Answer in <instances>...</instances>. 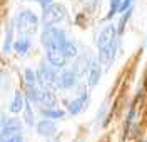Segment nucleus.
<instances>
[{"mask_svg": "<svg viewBox=\"0 0 147 142\" xmlns=\"http://www.w3.org/2000/svg\"><path fill=\"white\" fill-rule=\"evenodd\" d=\"M65 40H67V38H65L64 32L57 27H52V25L47 27L45 32H44V35H42V44H44L47 48H52V47L62 48Z\"/></svg>", "mask_w": 147, "mask_h": 142, "instance_id": "nucleus-3", "label": "nucleus"}, {"mask_svg": "<svg viewBox=\"0 0 147 142\" xmlns=\"http://www.w3.org/2000/svg\"><path fill=\"white\" fill-rule=\"evenodd\" d=\"M22 105H24V102H22V95L15 94L13 100H12V104H10V110H12L13 114H17V112L22 110Z\"/></svg>", "mask_w": 147, "mask_h": 142, "instance_id": "nucleus-15", "label": "nucleus"}, {"mask_svg": "<svg viewBox=\"0 0 147 142\" xmlns=\"http://www.w3.org/2000/svg\"><path fill=\"white\" fill-rule=\"evenodd\" d=\"M115 50H117V38H114V40H110L107 45H104L100 47V62L102 64H105V65H109L110 62L114 60V55H115Z\"/></svg>", "mask_w": 147, "mask_h": 142, "instance_id": "nucleus-6", "label": "nucleus"}, {"mask_svg": "<svg viewBox=\"0 0 147 142\" xmlns=\"http://www.w3.org/2000/svg\"><path fill=\"white\" fill-rule=\"evenodd\" d=\"M65 15H67V12H65L64 5H60V3H50V5L45 7L42 22H44L45 27H50V25H54V24H59L60 20H64Z\"/></svg>", "mask_w": 147, "mask_h": 142, "instance_id": "nucleus-4", "label": "nucleus"}, {"mask_svg": "<svg viewBox=\"0 0 147 142\" xmlns=\"http://www.w3.org/2000/svg\"><path fill=\"white\" fill-rule=\"evenodd\" d=\"M25 120H27L28 125H32L34 124V114H32V109H30V105H25Z\"/></svg>", "mask_w": 147, "mask_h": 142, "instance_id": "nucleus-20", "label": "nucleus"}, {"mask_svg": "<svg viewBox=\"0 0 147 142\" xmlns=\"http://www.w3.org/2000/svg\"><path fill=\"white\" fill-rule=\"evenodd\" d=\"M28 45H30V42H28V38H18L17 42H15V45H13V47H15V50H17V52H20V54H25V52H27V48H28Z\"/></svg>", "mask_w": 147, "mask_h": 142, "instance_id": "nucleus-16", "label": "nucleus"}, {"mask_svg": "<svg viewBox=\"0 0 147 142\" xmlns=\"http://www.w3.org/2000/svg\"><path fill=\"white\" fill-rule=\"evenodd\" d=\"M47 59H49L50 65H54V67H64L65 62H67L65 54L62 52V48H59V47L47 48Z\"/></svg>", "mask_w": 147, "mask_h": 142, "instance_id": "nucleus-5", "label": "nucleus"}, {"mask_svg": "<svg viewBox=\"0 0 147 142\" xmlns=\"http://www.w3.org/2000/svg\"><path fill=\"white\" fill-rule=\"evenodd\" d=\"M119 5H120V0H114V2H112V9H110L109 19L114 15V13H115V12H117V10H119Z\"/></svg>", "mask_w": 147, "mask_h": 142, "instance_id": "nucleus-21", "label": "nucleus"}, {"mask_svg": "<svg viewBox=\"0 0 147 142\" xmlns=\"http://www.w3.org/2000/svg\"><path fill=\"white\" fill-rule=\"evenodd\" d=\"M38 102H40L42 105H45V107H55V104H57V99H55V95L52 94V92L44 90V92H40Z\"/></svg>", "mask_w": 147, "mask_h": 142, "instance_id": "nucleus-12", "label": "nucleus"}, {"mask_svg": "<svg viewBox=\"0 0 147 142\" xmlns=\"http://www.w3.org/2000/svg\"><path fill=\"white\" fill-rule=\"evenodd\" d=\"M37 79H38V82L44 85H52L55 84V72L54 69H50V67L47 65H40V69H38V74H37Z\"/></svg>", "mask_w": 147, "mask_h": 142, "instance_id": "nucleus-7", "label": "nucleus"}, {"mask_svg": "<svg viewBox=\"0 0 147 142\" xmlns=\"http://www.w3.org/2000/svg\"><path fill=\"white\" fill-rule=\"evenodd\" d=\"M42 114H44V115H47V117H57V119H59V117H64V112H62V110H49V109H44V110H42Z\"/></svg>", "mask_w": 147, "mask_h": 142, "instance_id": "nucleus-19", "label": "nucleus"}, {"mask_svg": "<svg viewBox=\"0 0 147 142\" xmlns=\"http://www.w3.org/2000/svg\"><path fill=\"white\" fill-rule=\"evenodd\" d=\"M38 28V19L34 12L25 10L17 17V30L20 34H34Z\"/></svg>", "mask_w": 147, "mask_h": 142, "instance_id": "nucleus-2", "label": "nucleus"}, {"mask_svg": "<svg viewBox=\"0 0 147 142\" xmlns=\"http://www.w3.org/2000/svg\"><path fill=\"white\" fill-rule=\"evenodd\" d=\"M50 2H52V0H38V3H40L42 7H47V5H50Z\"/></svg>", "mask_w": 147, "mask_h": 142, "instance_id": "nucleus-24", "label": "nucleus"}, {"mask_svg": "<svg viewBox=\"0 0 147 142\" xmlns=\"http://www.w3.org/2000/svg\"><path fill=\"white\" fill-rule=\"evenodd\" d=\"M75 82H77V75H75V72H72V70H65L64 74L60 75V85H62L64 89L74 87Z\"/></svg>", "mask_w": 147, "mask_h": 142, "instance_id": "nucleus-10", "label": "nucleus"}, {"mask_svg": "<svg viewBox=\"0 0 147 142\" xmlns=\"http://www.w3.org/2000/svg\"><path fill=\"white\" fill-rule=\"evenodd\" d=\"M85 102H87V97H85V94L80 95L79 99H75L72 104L69 105V110H70V114H79L80 110H82V107L85 105Z\"/></svg>", "mask_w": 147, "mask_h": 142, "instance_id": "nucleus-13", "label": "nucleus"}, {"mask_svg": "<svg viewBox=\"0 0 147 142\" xmlns=\"http://www.w3.org/2000/svg\"><path fill=\"white\" fill-rule=\"evenodd\" d=\"M12 35H13V27H12V25H9V28H7V38H5V45H3V50H5V52H9L10 47H12Z\"/></svg>", "mask_w": 147, "mask_h": 142, "instance_id": "nucleus-17", "label": "nucleus"}, {"mask_svg": "<svg viewBox=\"0 0 147 142\" xmlns=\"http://www.w3.org/2000/svg\"><path fill=\"white\" fill-rule=\"evenodd\" d=\"M0 142H24L22 127L18 120L12 119L9 122H5V127L0 132Z\"/></svg>", "mask_w": 147, "mask_h": 142, "instance_id": "nucleus-1", "label": "nucleus"}, {"mask_svg": "<svg viewBox=\"0 0 147 142\" xmlns=\"http://www.w3.org/2000/svg\"><path fill=\"white\" fill-rule=\"evenodd\" d=\"M37 131L38 134H42V135H45V137H50V135H54L55 134V124L50 122V120H42V122L37 124Z\"/></svg>", "mask_w": 147, "mask_h": 142, "instance_id": "nucleus-9", "label": "nucleus"}, {"mask_svg": "<svg viewBox=\"0 0 147 142\" xmlns=\"http://www.w3.org/2000/svg\"><path fill=\"white\" fill-rule=\"evenodd\" d=\"M5 122H7V120H5V115H3V114L0 112V129H2L3 125H5Z\"/></svg>", "mask_w": 147, "mask_h": 142, "instance_id": "nucleus-23", "label": "nucleus"}, {"mask_svg": "<svg viewBox=\"0 0 147 142\" xmlns=\"http://www.w3.org/2000/svg\"><path fill=\"white\" fill-rule=\"evenodd\" d=\"M99 79H100V65L97 62H92L90 69H89V85L94 87L99 82Z\"/></svg>", "mask_w": 147, "mask_h": 142, "instance_id": "nucleus-11", "label": "nucleus"}, {"mask_svg": "<svg viewBox=\"0 0 147 142\" xmlns=\"http://www.w3.org/2000/svg\"><path fill=\"white\" fill-rule=\"evenodd\" d=\"M25 82H27L28 87H34L35 85V75H34V72L32 70H25Z\"/></svg>", "mask_w": 147, "mask_h": 142, "instance_id": "nucleus-18", "label": "nucleus"}, {"mask_svg": "<svg viewBox=\"0 0 147 142\" xmlns=\"http://www.w3.org/2000/svg\"><path fill=\"white\" fill-rule=\"evenodd\" d=\"M62 52L65 54L67 59H72V57L77 55V47H75V44L70 42V40H65L64 45H62Z\"/></svg>", "mask_w": 147, "mask_h": 142, "instance_id": "nucleus-14", "label": "nucleus"}, {"mask_svg": "<svg viewBox=\"0 0 147 142\" xmlns=\"http://www.w3.org/2000/svg\"><path fill=\"white\" fill-rule=\"evenodd\" d=\"M114 38H115V27H114V25H107V27L100 32L99 40H97V45L100 48V47H104V45H107L110 40H114Z\"/></svg>", "mask_w": 147, "mask_h": 142, "instance_id": "nucleus-8", "label": "nucleus"}, {"mask_svg": "<svg viewBox=\"0 0 147 142\" xmlns=\"http://www.w3.org/2000/svg\"><path fill=\"white\" fill-rule=\"evenodd\" d=\"M130 3H132V0H124V2L119 5V10H117V12H125V9H127Z\"/></svg>", "mask_w": 147, "mask_h": 142, "instance_id": "nucleus-22", "label": "nucleus"}]
</instances>
